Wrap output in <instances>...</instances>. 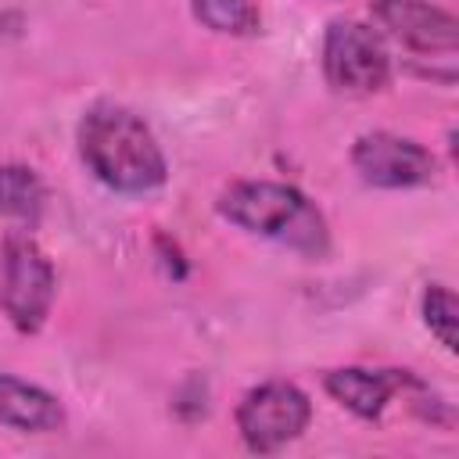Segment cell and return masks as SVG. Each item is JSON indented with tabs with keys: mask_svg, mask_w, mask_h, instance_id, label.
<instances>
[{
	"mask_svg": "<svg viewBox=\"0 0 459 459\" xmlns=\"http://www.w3.org/2000/svg\"><path fill=\"white\" fill-rule=\"evenodd\" d=\"M0 423L25 434H50L65 423V409L50 391L0 373Z\"/></svg>",
	"mask_w": 459,
	"mask_h": 459,
	"instance_id": "cell-9",
	"label": "cell"
},
{
	"mask_svg": "<svg viewBox=\"0 0 459 459\" xmlns=\"http://www.w3.org/2000/svg\"><path fill=\"white\" fill-rule=\"evenodd\" d=\"M351 165L369 186L384 190H405V186H427L437 176V158L398 133H362L351 147Z\"/></svg>",
	"mask_w": 459,
	"mask_h": 459,
	"instance_id": "cell-6",
	"label": "cell"
},
{
	"mask_svg": "<svg viewBox=\"0 0 459 459\" xmlns=\"http://www.w3.org/2000/svg\"><path fill=\"white\" fill-rule=\"evenodd\" d=\"M219 215L230 219L233 226L287 244L301 255H323L330 237H326V219L323 212L287 183L273 179H240L222 190L219 197Z\"/></svg>",
	"mask_w": 459,
	"mask_h": 459,
	"instance_id": "cell-2",
	"label": "cell"
},
{
	"mask_svg": "<svg viewBox=\"0 0 459 459\" xmlns=\"http://www.w3.org/2000/svg\"><path fill=\"white\" fill-rule=\"evenodd\" d=\"M312 420V402L301 387L287 380H269L251 387L237 405V430L251 452H276L305 434Z\"/></svg>",
	"mask_w": 459,
	"mask_h": 459,
	"instance_id": "cell-5",
	"label": "cell"
},
{
	"mask_svg": "<svg viewBox=\"0 0 459 459\" xmlns=\"http://www.w3.org/2000/svg\"><path fill=\"white\" fill-rule=\"evenodd\" d=\"M323 75L344 93L384 90L391 79V54L380 32L355 18H333L323 36Z\"/></svg>",
	"mask_w": 459,
	"mask_h": 459,
	"instance_id": "cell-4",
	"label": "cell"
},
{
	"mask_svg": "<svg viewBox=\"0 0 459 459\" xmlns=\"http://www.w3.org/2000/svg\"><path fill=\"white\" fill-rule=\"evenodd\" d=\"M423 323L427 330L445 344V351H455V323H459V305L455 294L445 283H430L423 290Z\"/></svg>",
	"mask_w": 459,
	"mask_h": 459,
	"instance_id": "cell-12",
	"label": "cell"
},
{
	"mask_svg": "<svg viewBox=\"0 0 459 459\" xmlns=\"http://www.w3.org/2000/svg\"><path fill=\"white\" fill-rule=\"evenodd\" d=\"M79 154L111 190L147 194L165 183L169 165L151 126L118 104H93L79 122Z\"/></svg>",
	"mask_w": 459,
	"mask_h": 459,
	"instance_id": "cell-1",
	"label": "cell"
},
{
	"mask_svg": "<svg viewBox=\"0 0 459 459\" xmlns=\"http://www.w3.org/2000/svg\"><path fill=\"white\" fill-rule=\"evenodd\" d=\"M416 377L405 369H366V366H344V369H330L323 387L333 402H341L348 412H355L359 420H380L387 402L405 391Z\"/></svg>",
	"mask_w": 459,
	"mask_h": 459,
	"instance_id": "cell-8",
	"label": "cell"
},
{
	"mask_svg": "<svg viewBox=\"0 0 459 459\" xmlns=\"http://www.w3.org/2000/svg\"><path fill=\"white\" fill-rule=\"evenodd\" d=\"M194 18L226 36H255L262 25L255 0H194Z\"/></svg>",
	"mask_w": 459,
	"mask_h": 459,
	"instance_id": "cell-11",
	"label": "cell"
},
{
	"mask_svg": "<svg viewBox=\"0 0 459 459\" xmlns=\"http://www.w3.org/2000/svg\"><path fill=\"white\" fill-rule=\"evenodd\" d=\"M373 18L412 54H455L459 18L427 0H377Z\"/></svg>",
	"mask_w": 459,
	"mask_h": 459,
	"instance_id": "cell-7",
	"label": "cell"
},
{
	"mask_svg": "<svg viewBox=\"0 0 459 459\" xmlns=\"http://www.w3.org/2000/svg\"><path fill=\"white\" fill-rule=\"evenodd\" d=\"M54 290L57 276L43 247L22 230L7 233L0 251V308L11 326L22 333H36L50 316Z\"/></svg>",
	"mask_w": 459,
	"mask_h": 459,
	"instance_id": "cell-3",
	"label": "cell"
},
{
	"mask_svg": "<svg viewBox=\"0 0 459 459\" xmlns=\"http://www.w3.org/2000/svg\"><path fill=\"white\" fill-rule=\"evenodd\" d=\"M47 190L29 165H0V215L18 230H32L43 215Z\"/></svg>",
	"mask_w": 459,
	"mask_h": 459,
	"instance_id": "cell-10",
	"label": "cell"
}]
</instances>
